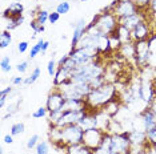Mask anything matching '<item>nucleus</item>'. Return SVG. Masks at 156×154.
<instances>
[{"mask_svg": "<svg viewBox=\"0 0 156 154\" xmlns=\"http://www.w3.org/2000/svg\"><path fill=\"white\" fill-rule=\"evenodd\" d=\"M148 106H150V108H151V110H152V112H154V113L156 114V97L154 99V101H152V102H151L150 105H148Z\"/></svg>", "mask_w": 156, "mask_h": 154, "instance_id": "obj_46", "label": "nucleus"}, {"mask_svg": "<svg viewBox=\"0 0 156 154\" xmlns=\"http://www.w3.org/2000/svg\"><path fill=\"white\" fill-rule=\"evenodd\" d=\"M30 27L32 28V31H34V33H41V32H44V25H41L40 23L37 22L36 19H32L31 20V23H30Z\"/></svg>", "mask_w": 156, "mask_h": 154, "instance_id": "obj_32", "label": "nucleus"}, {"mask_svg": "<svg viewBox=\"0 0 156 154\" xmlns=\"http://www.w3.org/2000/svg\"><path fill=\"white\" fill-rule=\"evenodd\" d=\"M112 118L109 114H107L103 109L96 110V128L101 129L103 132H108V128L111 125Z\"/></svg>", "mask_w": 156, "mask_h": 154, "instance_id": "obj_16", "label": "nucleus"}, {"mask_svg": "<svg viewBox=\"0 0 156 154\" xmlns=\"http://www.w3.org/2000/svg\"><path fill=\"white\" fill-rule=\"evenodd\" d=\"M79 125L83 128V130L91 128H96V110H88L87 114L83 117V120L79 122Z\"/></svg>", "mask_w": 156, "mask_h": 154, "instance_id": "obj_18", "label": "nucleus"}, {"mask_svg": "<svg viewBox=\"0 0 156 154\" xmlns=\"http://www.w3.org/2000/svg\"><path fill=\"white\" fill-rule=\"evenodd\" d=\"M116 33H118V36L120 37V40H122L123 44L131 43V41H132V37H131V31L128 29V28H126L123 25H119L118 29H116Z\"/></svg>", "mask_w": 156, "mask_h": 154, "instance_id": "obj_22", "label": "nucleus"}, {"mask_svg": "<svg viewBox=\"0 0 156 154\" xmlns=\"http://www.w3.org/2000/svg\"><path fill=\"white\" fill-rule=\"evenodd\" d=\"M131 37H132L133 43L141 41V40H150L151 28H150V24L147 23V20H143V22L139 23L132 31H131Z\"/></svg>", "mask_w": 156, "mask_h": 154, "instance_id": "obj_11", "label": "nucleus"}, {"mask_svg": "<svg viewBox=\"0 0 156 154\" xmlns=\"http://www.w3.org/2000/svg\"><path fill=\"white\" fill-rule=\"evenodd\" d=\"M28 47H30V43H28V41H20L19 44H17V52H19V53H26V52L28 51Z\"/></svg>", "mask_w": 156, "mask_h": 154, "instance_id": "obj_38", "label": "nucleus"}, {"mask_svg": "<svg viewBox=\"0 0 156 154\" xmlns=\"http://www.w3.org/2000/svg\"><path fill=\"white\" fill-rule=\"evenodd\" d=\"M64 102H66L64 94H63V92L60 90V88L56 86V88L48 94L47 102H45V108L48 109V113H51V112H60L63 108V105H64Z\"/></svg>", "mask_w": 156, "mask_h": 154, "instance_id": "obj_8", "label": "nucleus"}, {"mask_svg": "<svg viewBox=\"0 0 156 154\" xmlns=\"http://www.w3.org/2000/svg\"><path fill=\"white\" fill-rule=\"evenodd\" d=\"M92 23L103 35L109 36L119 27V19L113 12H100L92 19Z\"/></svg>", "mask_w": 156, "mask_h": 154, "instance_id": "obj_3", "label": "nucleus"}, {"mask_svg": "<svg viewBox=\"0 0 156 154\" xmlns=\"http://www.w3.org/2000/svg\"><path fill=\"white\" fill-rule=\"evenodd\" d=\"M104 134H105V132H103L99 128L87 129V130H84V134H83V143L86 146H88L90 149L96 150L101 146Z\"/></svg>", "mask_w": 156, "mask_h": 154, "instance_id": "obj_6", "label": "nucleus"}, {"mask_svg": "<svg viewBox=\"0 0 156 154\" xmlns=\"http://www.w3.org/2000/svg\"><path fill=\"white\" fill-rule=\"evenodd\" d=\"M68 60H69V53H67V55L63 56V57H60V59H59V61H58V66H63V65H64Z\"/></svg>", "mask_w": 156, "mask_h": 154, "instance_id": "obj_42", "label": "nucleus"}, {"mask_svg": "<svg viewBox=\"0 0 156 154\" xmlns=\"http://www.w3.org/2000/svg\"><path fill=\"white\" fill-rule=\"evenodd\" d=\"M115 99H119V94L115 85L112 82H105L103 85L98 86V88L91 89V92L86 97V101L88 105V109L99 110L103 109L108 102H111Z\"/></svg>", "mask_w": 156, "mask_h": 154, "instance_id": "obj_1", "label": "nucleus"}, {"mask_svg": "<svg viewBox=\"0 0 156 154\" xmlns=\"http://www.w3.org/2000/svg\"><path fill=\"white\" fill-rule=\"evenodd\" d=\"M143 20H145V15H143V12H139L136 15L128 16V17H123V19H119V25H123L126 28H128L129 31H132L135 27L139 23H141Z\"/></svg>", "mask_w": 156, "mask_h": 154, "instance_id": "obj_15", "label": "nucleus"}, {"mask_svg": "<svg viewBox=\"0 0 156 154\" xmlns=\"http://www.w3.org/2000/svg\"><path fill=\"white\" fill-rule=\"evenodd\" d=\"M15 2H22V0H15Z\"/></svg>", "mask_w": 156, "mask_h": 154, "instance_id": "obj_50", "label": "nucleus"}, {"mask_svg": "<svg viewBox=\"0 0 156 154\" xmlns=\"http://www.w3.org/2000/svg\"><path fill=\"white\" fill-rule=\"evenodd\" d=\"M28 66H30V61H22L16 65V71L19 73H26L28 71Z\"/></svg>", "mask_w": 156, "mask_h": 154, "instance_id": "obj_36", "label": "nucleus"}, {"mask_svg": "<svg viewBox=\"0 0 156 154\" xmlns=\"http://www.w3.org/2000/svg\"><path fill=\"white\" fill-rule=\"evenodd\" d=\"M119 109H120V97H119V99L112 100L111 102H108L104 108H103V110H104L107 114L111 116V117H113V116L118 114Z\"/></svg>", "mask_w": 156, "mask_h": 154, "instance_id": "obj_21", "label": "nucleus"}, {"mask_svg": "<svg viewBox=\"0 0 156 154\" xmlns=\"http://www.w3.org/2000/svg\"><path fill=\"white\" fill-rule=\"evenodd\" d=\"M88 110H67V112H63L62 117H60V120L58 121V124H56L55 126L64 128V126H67V125L79 124V122L83 120L84 116L87 114Z\"/></svg>", "mask_w": 156, "mask_h": 154, "instance_id": "obj_9", "label": "nucleus"}, {"mask_svg": "<svg viewBox=\"0 0 156 154\" xmlns=\"http://www.w3.org/2000/svg\"><path fill=\"white\" fill-rule=\"evenodd\" d=\"M39 142H40V141H39V136H37V134L31 136L30 139L27 141V149H28V150L35 149V148L37 146V143H39Z\"/></svg>", "mask_w": 156, "mask_h": 154, "instance_id": "obj_35", "label": "nucleus"}, {"mask_svg": "<svg viewBox=\"0 0 156 154\" xmlns=\"http://www.w3.org/2000/svg\"><path fill=\"white\" fill-rule=\"evenodd\" d=\"M58 62H56L54 59L52 60H49L48 61V65H47V72H48V75L51 76V77H55L56 75V71H58Z\"/></svg>", "mask_w": 156, "mask_h": 154, "instance_id": "obj_33", "label": "nucleus"}, {"mask_svg": "<svg viewBox=\"0 0 156 154\" xmlns=\"http://www.w3.org/2000/svg\"><path fill=\"white\" fill-rule=\"evenodd\" d=\"M66 154H94V150L81 142L75 143V145H68L66 149Z\"/></svg>", "mask_w": 156, "mask_h": 154, "instance_id": "obj_19", "label": "nucleus"}, {"mask_svg": "<svg viewBox=\"0 0 156 154\" xmlns=\"http://www.w3.org/2000/svg\"><path fill=\"white\" fill-rule=\"evenodd\" d=\"M12 43V36H11V32L8 31H3L2 35H0V48L2 49H5L8 48Z\"/></svg>", "mask_w": 156, "mask_h": 154, "instance_id": "obj_24", "label": "nucleus"}, {"mask_svg": "<svg viewBox=\"0 0 156 154\" xmlns=\"http://www.w3.org/2000/svg\"><path fill=\"white\" fill-rule=\"evenodd\" d=\"M59 2H63V0H59Z\"/></svg>", "mask_w": 156, "mask_h": 154, "instance_id": "obj_51", "label": "nucleus"}, {"mask_svg": "<svg viewBox=\"0 0 156 154\" xmlns=\"http://www.w3.org/2000/svg\"><path fill=\"white\" fill-rule=\"evenodd\" d=\"M22 84H24V79H23V77H20V76H15V77L12 79V85L19 86V85H22Z\"/></svg>", "mask_w": 156, "mask_h": 154, "instance_id": "obj_40", "label": "nucleus"}, {"mask_svg": "<svg viewBox=\"0 0 156 154\" xmlns=\"http://www.w3.org/2000/svg\"><path fill=\"white\" fill-rule=\"evenodd\" d=\"M16 22H17V25H22V24L24 23V22H26V19H24V16L22 15V16H19V17H16Z\"/></svg>", "mask_w": 156, "mask_h": 154, "instance_id": "obj_47", "label": "nucleus"}, {"mask_svg": "<svg viewBox=\"0 0 156 154\" xmlns=\"http://www.w3.org/2000/svg\"><path fill=\"white\" fill-rule=\"evenodd\" d=\"M109 149L112 153L116 154H131V139H129V132H122L118 134H111V142H109Z\"/></svg>", "mask_w": 156, "mask_h": 154, "instance_id": "obj_4", "label": "nucleus"}, {"mask_svg": "<svg viewBox=\"0 0 156 154\" xmlns=\"http://www.w3.org/2000/svg\"><path fill=\"white\" fill-rule=\"evenodd\" d=\"M5 100H7V97H0V108L2 109H4V106H5Z\"/></svg>", "mask_w": 156, "mask_h": 154, "instance_id": "obj_48", "label": "nucleus"}, {"mask_svg": "<svg viewBox=\"0 0 156 154\" xmlns=\"http://www.w3.org/2000/svg\"><path fill=\"white\" fill-rule=\"evenodd\" d=\"M135 51H136V64L140 66L147 65L151 57V43L150 40H141L135 43Z\"/></svg>", "mask_w": 156, "mask_h": 154, "instance_id": "obj_7", "label": "nucleus"}, {"mask_svg": "<svg viewBox=\"0 0 156 154\" xmlns=\"http://www.w3.org/2000/svg\"><path fill=\"white\" fill-rule=\"evenodd\" d=\"M0 66H2V71L4 73H9L12 69L11 66V57L9 56H4V57L2 59V61H0Z\"/></svg>", "mask_w": 156, "mask_h": 154, "instance_id": "obj_30", "label": "nucleus"}, {"mask_svg": "<svg viewBox=\"0 0 156 154\" xmlns=\"http://www.w3.org/2000/svg\"><path fill=\"white\" fill-rule=\"evenodd\" d=\"M12 93V86H7V88L0 90V97H7L8 94Z\"/></svg>", "mask_w": 156, "mask_h": 154, "instance_id": "obj_41", "label": "nucleus"}, {"mask_svg": "<svg viewBox=\"0 0 156 154\" xmlns=\"http://www.w3.org/2000/svg\"><path fill=\"white\" fill-rule=\"evenodd\" d=\"M71 73H72V71H69L68 68H66V66H59L58 71H56V75L54 77L55 86H62V85L68 84L71 81Z\"/></svg>", "mask_w": 156, "mask_h": 154, "instance_id": "obj_14", "label": "nucleus"}, {"mask_svg": "<svg viewBox=\"0 0 156 154\" xmlns=\"http://www.w3.org/2000/svg\"><path fill=\"white\" fill-rule=\"evenodd\" d=\"M80 2H88V0H80Z\"/></svg>", "mask_w": 156, "mask_h": 154, "instance_id": "obj_49", "label": "nucleus"}, {"mask_svg": "<svg viewBox=\"0 0 156 154\" xmlns=\"http://www.w3.org/2000/svg\"><path fill=\"white\" fill-rule=\"evenodd\" d=\"M48 48H49V41H44L43 47H41V55H45V53H47Z\"/></svg>", "mask_w": 156, "mask_h": 154, "instance_id": "obj_45", "label": "nucleus"}, {"mask_svg": "<svg viewBox=\"0 0 156 154\" xmlns=\"http://www.w3.org/2000/svg\"><path fill=\"white\" fill-rule=\"evenodd\" d=\"M24 12V5L22 2H13L11 3L7 9L3 13V17H19L22 16Z\"/></svg>", "mask_w": 156, "mask_h": 154, "instance_id": "obj_17", "label": "nucleus"}, {"mask_svg": "<svg viewBox=\"0 0 156 154\" xmlns=\"http://www.w3.org/2000/svg\"><path fill=\"white\" fill-rule=\"evenodd\" d=\"M119 53L124 56L126 59H136V51H135V43H126L122 45V48L119 49Z\"/></svg>", "mask_w": 156, "mask_h": 154, "instance_id": "obj_20", "label": "nucleus"}, {"mask_svg": "<svg viewBox=\"0 0 156 154\" xmlns=\"http://www.w3.org/2000/svg\"><path fill=\"white\" fill-rule=\"evenodd\" d=\"M108 38H109V45H111L112 52H119V49L122 48L123 43H122V40H120V37L118 36V33H116V31L113 33L109 35Z\"/></svg>", "mask_w": 156, "mask_h": 154, "instance_id": "obj_23", "label": "nucleus"}, {"mask_svg": "<svg viewBox=\"0 0 156 154\" xmlns=\"http://www.w3.org/2000/svg\"><path fill=\"white\" fill-rule=\"evenodd\" d=\"M45 116H48V109L45 106H40V108H37L36 110L32 113V117L34 118H43V117H45Z\"/></svg>", "mask_w": 156, "mask_h": 154, "instance_id": "obj_34", "label": "nucleus"}, {"mask_svg": "<svg viewBox=\"0 0 156 154\" xmlns=\"http://www.w3.org/2000/svg\"><path fill=\"white\" fill-rule=\"evenodd\" d=\"M4 142L8 143V145H11V143L13 142V136L12 134H7L4 136Z\"/></svg>", "mask_w": 156, "mask_h": 154, "instance_id": "obj_44", "label": "nucleus"}, {"mask_svg": "<svg viewBox=\"0 0 156 154\" xmlns=\"http://www.w3.org/2000/svg\"><path fill=\"white\" fill-rule=\"evenodd\" d=\"M71 9V4L68 0H63V2H60L58 5H56V12L60 13V15H66V13H68Z\"/></svg>", "mask_w": 156, "mask_h": 154, "instance_id": "obj_27", "label": "nucleus"}, {"mask_svg": "<svg viewBox=\"0 0 156 154\" xmlns=\"http://www.w3.org/2000/svg\"><path fill=\"white\" fill-rule=\"evenodd\" d=\"M140 11H141L140 7L136 3L131 2V0H115V2H112L108 7H105L103 9V12H113L118 16V19L136 15Z\"/></svg>", "mask_w": 156, "mask_h": 154, "instance_id": "obj_2", "label": "nucleus"}, {"mask_svg": "<svg viewBox=\"0 0 156 154\" xmlns=\"http://www.w3.org/2000/svg\"><path fill=\"white\" fill-rule=\"evenodd\" d=\"M44 41L45 40H43V38H39L37 43L35 44V45H32V48H31V51H30V56H28V57L34 59V57H36L39 53H41V47H43Z\"/></svg>", "mask_w": 156, "mask_h": 154, "instance_id": "obj_25", "label": "nucleus"}, {"mask_svg": "<svg viewBox=\"0 0 156 154\" xmlns=\"http://www.w3.org/2000/svg\"><path fill=\"white\" fill-rule=\"evenodd\" d=\"M140 120H141V125H143L144 132H148L152 128L156 126V114L151 110L150 106L140 113Z\"/></svg>", "mask_w": 156, "mask_h": 154, "instance_id": "obj_13", "label": "nucleus"}, {"mask_svg": "<svg viewBox=\"0 0 156 154\" xmlns=\"http://www.w3.org/2000/svg\"><path fill=\"white\" fill-rule=\"evenodd\" d=\"M36 154H49V145L47 141H40L37 143V146L35 148Z\"/></svg>", "mask_w": 156, "mask_h": 154, "instance_id": "obj_31", "label": "nucleus"}, {"mask_svg": "<svg viewBox=\"0 0 156 154\" xmlns=\"http://www.w3.org/2000/svg\"><path fill=\"white\" fill-rule=\"evenodd\" d=\"M148 8H150V11L152 12V15L156 16V0H152L150 3V5H148Z\"/></svg>", "mask_w": 156, "mask_h": 154, "instance_id": "obj_43", "label": "nucleus"}, {"mask_svg": "<svg viewBox=\"0 0 156 154\" xmlns=\"http://www.w3.org/2000/svg\"><path fill=\"white\" fill-rule=\"evenodd\" d=\"M26 132V125L23 122H16L11 126V134L12 136H19Z\"/></svg>", "mask_w": 156, "mask_h": 154, "instance_id": "obj_28", "label": "nucleus"}, {"mask_svg": "<svg viewBox=\"0 0 156 154\" xmlns=\"http://www.w3.org/2000/svg\"><path fill=\"white\" fill-rule=\"evenodd\" d=\"M49 13H51V12H48L47 9H39L37 13H36V16H35V19H36L37 22L41 24V25H44V24L48 22V19H49Z\"/></svg>", "mask_w": 156, "mask_h": 154, "instance_id": "obj_26", "label": "nucleus"}, {"mask_svg": "<svg viewBox=\"0 0 156 154\" xmlns=\"http://www.w3.org/2000/svg\"><path fill=\"white\" fill-rule=\"evenodd\" d=\"M87 25H88V23L84 19H80V20H77L76 23H72L73 35H72V40H71V49L77 48L80 40L84 37V35L87 32Z\"/></svg>", "mask_w": 156, "mask_h": 154, "instance_id": "obj_10", "label": "nucleus"}, {"mask_svg": "<svg viewBox=\"0 0 156 154\" xmlns=\"http://www.w3.org/2000/svg\"><path fill=\"white\" fill-rule=\"evenodd\" d=\"M40 76H41V71H40V68H39V66H35L34 71H32V73H31V76H30V77H31V81H32V84H34V82H36Z\"/></svg>", "mask_w": 156, "mask_h": 154, "instance_id": "obj_37", "label": "nucleus"}, {"mask_svg": "<svg viewBox=\"0 0 156 154\" xmlns=\"http://www.w3.org/2000/svg\"><path fill=\"white\" fill-rule=\"evenodd\" d=\"M60 13H58L56 11H54V12H51L49 13V19H48V22L51 23V24H55V23H58L59 20H60Z\"/></svg>", "mask_w": 156, "mask_h": 154, "instance_id": "obj_39", "label": "nucleus"}, {"mask_svg": "<svg viewBox=\"0 0 156 154\" xmlns=\"http://www.w3.org/2000/svg\"><path fill=\"white\" fill-rule=\"evenodd\" d=\"M84 130L79 124L67 125L64 128H60V141L64 145H75V143L83 142Z\"/></svg>", "mask_w": 156, "mask_h": 154, "instance_id": "obj_5", "label": "nucleus"}, {"mask_svg": "<svg viewBox=\"0 0 156 154\" xmlns=\"http://www.w3.org/2000/svg\"><path fill=\"white\" fill-rule=\"evenodd\" d=\"M155 97H156V90H155V86L152 84V81L151 80L143 79L141 85H140V100H143L147 105H150L154 101Z\"/></svg>", "mask_w": 156, "mask_h": 154, "instance_id": "obj_12", "label": "nucleus"}, {"mask_svg": "<svg viewBox=\"0 0 156 154\" xmlns=\"http://www.w3.org/2000/svg\"><path fill=\"white\" fill-rule=\"evenodd\" d=\"M145 134H147V142H148V145L152 146V148H156V126L152 128L151 130L145 132Z\"/></svg>", "mask_w": 156, "mask_h": 154, "instance_id": "obj_29", "label": "nucleus"}]
</instances>
